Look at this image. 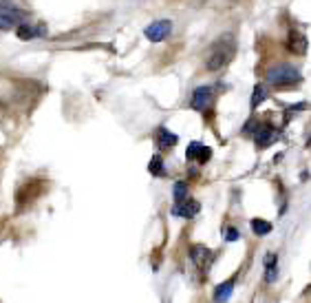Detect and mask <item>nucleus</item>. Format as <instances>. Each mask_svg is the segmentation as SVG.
Masks as SVG:
<instances>
[{"label":"nucleus","instance_id":"obj_17","mask_svg":"<svg viewBox=\"0 0 311 303\" xmlns=\"http://www.w3.org/2000/svg\"><path fill=\"white\" fill-rule=\"evenodd\" d=\"M148 171L152 173V175H157V177H159V175H163V160H161V155H155L150 160V164H148Z\"/></svg>","mask_w":311,"mask_h":303},{"label":"nucleus","instance_id":"obj_18","mask_svg":"<svg viewBox=\"0 0 311 303\" xmlns=\"http://www.w3.org/2000/svg\"><path fill=\"white\" fill-rule=\"evenodd\" d=\"M186 195H188V186L184 184V181H176V184H174V199H176V204L184 202Z\"/></svg>","mask_w":311,"mask_h":303},{"label":"nucleus","instance_id":"obj_9","mask_svg":"<svg viewBox=\"0 0 311 303\" xmlns=\"http://www.w3.org/2000/svg\"><path fill=\"white\" fill-rule=\"evenodd\" d=\"M190 257H192V261L199 266V268H207V263L212 261V252H210V248H205V246H192L190 248Z\"/></svg>","mask_w":311,"mask_h":303},{"label":"nucleus","instance_id":"obj_3","mask_svg":"<svg viewBox=\"0 0 311 303\" xmlns=\"http://www.w3.org/2000/svg\"><path fill=\"white\" fill-rule=\"evenodd\" d=\"M24 20V14L7 0H0V29H18Z\"/></svg>","mask_w":311,"mask_h":303},{"label":"nucleus","instance_id":"obj_7","mask_svg":"<svg viewBox=\"0 0 311 303\" xmlns=\"http://www.w3.org/2000/svg\"><path fill=\"white\" fill-rule=\"evenodd\" d=\"M186 157L188 160H197L199 164H205V162L212 157V148L203 146L201 142H192L190 146H188V150H186Z\"/></svg>","mask_w":311,"mask_h":303},{"label":"nucleus","instance_id":"obj_1","mask_svg":"<svg viewBox=\"0 0 311 303\" xmlns=\"http://www.w3.org/2000/svg\"><path fill=\"white\" fill-rule=\"evenodd\" d=\"M234 56H236V40L232 33H225L210 47V53H207V58H205V69L207 71H221L234 60Z\"/></svg>","mask_w":311,"mask_h":303},{"label":"nucleus","instance_id":"obj_5","mask_svg":"<svg viewBox=\"0 0 311 303\" xmlns=\"http://www.w3.org/2000/svg\"><path fill=\"white\" fill-rule=\"evenodd\" d=\"M170 31H172V22L170 20H157V22H152V25L146 27V38H148L150 42H161V40H166Z\"/></svg>","mask_w":311,"mask_h":303},{"label":"nucleus","instance_id":"obj_15","mask_svg":"<svg viewBox=\"0 0 311 303\" xmlns=\"http://www.w3.org/2000/svg\"><path fill=\"white\" fill-rule=\"evenodd\" d=\"M265 266H267V281H274V279H276V254H274V252H270V254H267V257H265Z\"/></svg>","mask_w":311,"mask_h":303},{"label":"nucleus","instance_id":"obj_8","mask_svg":"<svg viewBox=\"0 0 311 303\" xmlns=\"http://www.w3.org/2000/svg\"><path fill=\"white\" fill-rule=\"evenodd\" d=\"M201 210V206L199 202H194V199H184V202H179L172 208V213L174 215H179V217H186V219H192L194 215H197Z\"/></svg>","mask_w":311,"mask_h":303},{"label":"nucleus","instance_id":"obj_10","mask_svg":"<svg viewBox=\"0 0 311 303\" xmlns=\"http://www.w3.org/2000/svg\"><path fill=\"white\" fill-rule=\"evenodd\" d=\"M234 283H236V279L232 277V279H228L225 283H218L216 286V290H214V301L216 303H225L232 296V290H234Z\"/></svg>","mask_w":311,"mask_h":303},{"label":"nucleus","instance_id":"obj_4","mask_svg":"<svg viewBox=\"0 0 311 303\" xmlns=\"http://www.w3.org/2000/svg\"><path fill=\"white\" fill-rule=\"evenodd\" d=\"M212 102H214V89H212V87H199V89H194L192 102H190L194 111H199V113L210 111Z\"/></svg>","mask_w":311,"mask_h":303},{"label":"nucleus","instance_id":"obj_16","mask_svg":"<svg viewBox=\"0 0 311 303\" xmlns=\"http://www.w3.org/2000/svg\"><path fill=\"white\" fill-rule=\"evenodd\" d=\"M265 98H267V89L263 87V84H256V89H254V93H252V106L256 108Z\"/></svg>","mask_w":311,"mask_h":303},{"label":"nucleus","instance_id":"obj_6","mask_svg":"<svg viewBox=\"0 0 311 303\" xmlns=\"http://www.w3.org/2000/svg\"><path fill=\"white\" fill-rule=\"evenodd\" d=\"M276 139H278L276 129H272V126H267V124L258 126L256 133H254V142H256V146H258V148H267L270 144L276 142Z\"/></svg>","mask_w":311,"mask_h":303},{"label":"nucleus","instance_id":"obj_11","mask_svg":"<svg viewBox=\"0 0 311 303\" xmlns=\"http://www.w3.org/2000/svg\"><path fill=\"white\" fill-rule=\"evenodd\" d=\"M176 142H179V137H176L172 131H168L166 126H161V129L157 131V144H159V148H172Z\"/></svg>","mask_w":311,"mask_h":303},{"label":"nucleus","instance_id":"obj_2","mask_svg":"<svg viewBox=\"0 0 311 303\" xmlns=\"http://www.w3.org/2000/svg\"><path fill=\"white\" fill-rule=\"evenodd\" d=\"M265 78L270 84H274V87H289V84L300 82L302 73L294 64H276V66H272V69H267Z\"/></svg>","mask_w":311,"mask_h":303},{"label":"nucleus","instance_id":"obj_13","mask_svg":"<svg viewBox=\"0 0 311 303\" xmlns=\"http://www.w3.org/2000/svg\"><path fill=\"white\" fill-rule=\"evenodd\" d=\"M45 29H33V27H27V25H20L18 27V38L20 40H31L35 35H42Z\"/></svg>","mask_w":311,"mask_h":303},{"label":"nucleus","instance_id":"obj_14","mask_svg":"<svg viewBox=\"0 0 311 303\" xmlns=\"http://www.w3.org/2000/svg\"><path fill=\"white\" fill-rule=\"evenodd\" d=\"M252 230L258 237H265V235L272 233V223L265 221V219H252Z\"/></svg>","mask_w":311,"mask_h":303},{"label":"nucleus","instance_id":"obj_12","mask_svg":"<svg viewBox=\"0 0 311 303\" xmlns=\"http://www.w3.org/2000/svg\"><path fill=\"white\" fill-rule=\"evenodd\" d=\"M289 51L300 53V56L307 51V38H304L300 31H291L289 33Z\"/></svg>","mask_w":311,"mask_h":303},{"label":"nucleus","instance_id":"obj_19","mask_svg":"<svg viewBox=\"0 0 311 303\" xmlns=\"http://www.w3.org/2000/svg\"><path fill=\"white\" fill-rule=\"evenodd\" d=\"M225 235H228V237H225L228 241H236V239H241V233H239L236 228H228V233H225Z\"/></svg>","mask_w":311,"mask_h":303}]
</instances>
